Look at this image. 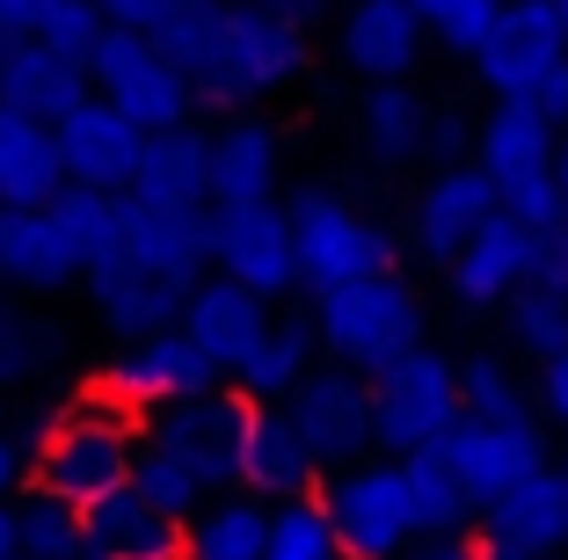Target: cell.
<instances>
[{"mask_svg": "<svg viewBox=\"0 0 568 560\" xmlns=\"http://www.w3.org/2000/svg\"><path fill=\"white\" fill-rule=\"evenodd\" d=\"M503 328H510L518 349H532L539 364L561 357L568 349V292L561 284H518V292L503 298Z\"/></svg>", "mask_w": 568, "mask_h": 560, "instance_id": "obj_35", "label": "cell"}, {"mask_svg": "<svg viewBox=\"0 0 568 560\" xmlns=\"http://www.w3.org/2000/svg\"><path fill=\"white\" fill-rule=\"evenodd\" d=\"M474 525H481V539L510 546V553L554 560L568 546V474L561 466H539L532 480H518L510 495H496Z\"/></svg>", "mask_w": 568, "mask_h": 560, "instance_id": "obj_19", "label": "cell"}, {"mask_svg": "<svg viewBox=\"0 0 568 560\" xmlns=\"http://www.w3.org/2000/svg\"><path fill=\"white\" fill-rule=\"evenodd\" d=\"M88 95H95V88H88V67H73V59L44 51L37 37H22V44L0 59V110H16V116L67 124Z\"/></svg>", "mask_w": 568, "mask_h": 560, "instance_id": "obj_23", "label": "cell"}, {"mask_svg": "<svg viewBox=\"0 0 568 560\" xmlns=\"http://www.w3.org/2000/svg\"><path fill=\"white\" fill-rule=\"evenodd\" d=\"M16 553L22 560H95V553H88L81 502L44 495V488H22L16 495Z\"/></svg>", "mask_w": 568, "mask_h": 560, "instance_id": "obj_33", "label": "cell"}, {"mask_svg": "<svg viewBox=\"0 0 568 560\" xmlns=\"http://www.w3.org/2000/svg\"><path fill=\"white\" fill-rule=\"evenodd\" d=\"M255 8H270V16H292V22H306L321 8V0H255Z\"/></svg>", "mask_w": 568, "mask_h": 560, "instance_id": "obj_50", "label": "cell"}, {"mask_svg": "<svg viewBox=\"0 0 568 560\" xmlns=\"http://www.w3.org/2000/svg\"><path fill=\"white\" fill-rule=\"evenodd\" d=\"M59 190H67V161H59L51 124L0 110V212H37V204H59Z\"/></svg>", "mask_w": 568, "mask_h": 560, "instance_id": "obj_26", "label": "cell"}, {"mask_svg": "<svg viewBox=\"0 0 568 560\" xmlns=\"http://www.w3.org/2000/svg\"><path fill=\"white\" fill-rule=\"evenodd\" d=\"M496 212L518 218V226H532V233H554L568 218V197H561V182H554V167H547V175L496 182Z\"/></svg>", "mask_w": 568, "mask_h": 560, "instance_id": "obj_41", "label": "cell"}, {"mask_svg": "<svg viewBox=\"0 0 568 560\" xmlns=\"http://www.w3.org/2000/svg\"><path fill=\"white\" fill-rule=\"evenodd\" d=\"M212 204H277V132L263 116H226L212 132Z\"/></svg>", "mask_w": 568, "mask_h": 560, "instance_id": "obj_27", "label": "cell"}, {"mask_svg": "<svg viewBox=\"0 0 568 560\" xmlns=\"http://www.w3.org/2000/svg\"><path fill=\"white\" fill-rule=\"evenodd\" d=\"M248 415L255 400H241L234 386H212V394H190V400H168L139 422V437L204 474L212 495H234L241 488V437H248Z\"/></svg>", "mask_w": 568, "mask_h": 560, "instance_id": "obj_7", "label": "cell"}, {"mask_svg": "<svg viewBox=\"0 0 568 560\" xmlns=\"http://www.w3.org/2000/svg\"><path fill=\"white\" fill-rule=\"evenodd\" d=\"M88 88H95V102H110L124 124H139V132H175V124H190V110H197L190 81L168 67V51L153 44L146 30H102V44L88 51Z\"/></svg>", "mask_w": 568, "mask_h": 560, "instance_id": "obj_4", "label": "cell"}, {"mask_svg": "<svg viewBox=\"0 0 568 560\" xmlns=\"http://www.w3.org/2000/svg\"><path fill=\"white\" fill-rule=\"evenodd\" d=\"M270 546V502L255 495H212L183 525V560H263Z\"/></svg>", "mask_w": 568, "mask_h": 560, "instance_id": "obj_30", "label": "cell"}, {"mask_svg": "<svg viewBox=\"0 0 568 560\" xmlns=\"http://www.w3.org/2000/svg\"><path fill=\"white\" fill-rule=\"evenodd\" d=\"M314 67V44H306V22L270 16L255 0H234L226 8V67H219V102L212 110H248L255 95H277L300 73Z\"/></svg>", "mask_w": 568, "mask_h": 560, "instance_id": "obj_8", "label": "cell"}, {"mask_svg": "<svg viewBox=\"0 0 568 560\" xmlns=\"http://www.w3.org/2000/svg\"><path fill=\"white\" fill-rule=\"evenodd\" d=\"M452 422H459V364L437 357L430 343L408 349L402 364H386L372 379V437H379L386 459H408V451L437 445Z\"/></svg>", "mask_w": 568, "mask_h": 560, "instance_id": "obj_6", "label": "cell"}, {"mask_svg": "<svg viewBox=\"0 0 568 560\" xmlns=\"http://www.w3.org/2000/svg\"><path fill=\"white\" fill-rule=\"evenodd\" d=\"M16 560H22V553H16Z\"/></svg>", "mask_w": 568, "mask_h": 560, "instance_id": "obj_55", "label": "cell"}, {"mask_svg": "<svg viewBox=\"0 0 568 560\" xmlns=\"http://www.w3.org/2000/svg\"><path fill=\"white\" fill-rule=\"evenodd\" d=\"M102 30H110V22H102L95 0H51L44 16H37V44L73 59V67H88V51L102 44Z\"/></svg>", "mask_w": 568, "mask_h": 560, "instance_id": "obj_40", "label": "cell"}, {"mask_svg": "<svg viewBox=\"0 0 568 560\" xmlns=\"http://www.w3.org/2000/svg\"><path fill=\"white\" fill-rule=\"evenodd\" d=\"M561 474H568V459H561Z\"/></svg>", "mask_w": 568, "mask_h": 560, "instance_id": "obj_54", "label": "cell"}, {"mask_svg": "<svg viewBox=\"0 0 568 560\" xmlns=\"http://www.w3.org/2000/svg\"><path fill=\"white\" fill-rule=\"evenodd\" d=\"M30 480V451L16 445V429L0 422V502H16V488Z\"/></svg>", "mask_w": 568, "mask_h": 560, "instance_id": "obj_47", "label": "cell"}, {"mask_svg": "<svg viewBox=\"0 0 568 560\" xmlns=\"http://www.w3.org/2000/svg\"><path fill=\"white\" fill-rule=\"evenodd\" d=\"M437 445H445V459H452V474H459L474 510H488L496 495H510L518 480H532L539 466H554L539 422H474V415H459Z\"/></svg>", "mask_w": 568, "mask_h": 560, "instance_id": "obj_12", "label": "cell"}, {"mask_svg": "<svg viewBox=\"0 0 568 560\" xmlns=\"http://www.w3.org/2000/svg\"><path fill=\"white\" fill-rule=\"evenodd\" d=\"M474 139H481V124H467L459 110H430L423 161H437V167H467V161H474Z\"/></svg>", "mask_w": 568, "mask_h": 560, "instance_id": "obj_42", "label": "cell"}, {"mask_svg": "<svg viewBox=\"0 0 568 560\" xmlns=\"http://www.w3.org/2000/svg\"><path fill=\"white\" fill-rule=\"evenodd\" d=\"M481 560H532V553H510V546H496V539H481Z\"/></svg>", "mask_w": 568, "mask_h": 560, "instance_id": "obj_53", "label": "cell"}, {"mask_svg": "<svg viewBox=\"0 0 568 560\" xmlns=\"http://www.w3.org/2000/svg\"><path fill=\"white\" fill-rule=\"evenodd\" d=\"M416 8V22H423V37H437L445 51H481V37L496 30V16L510 8V0H408Z\"/></svg>", "mask_w": 568, "mask_h": 560, "instance_id": "obj_39", "label": "cell"}, {"mask_svg": "<svg viewBox=\"0 0 568 560\" xmlns=\"http://www.w3.org/2000/svg\"><path fill=\"white\" fill-rule=\"evenodd\" d=\"M554 124L532 110V95H503L496 110H488L481 139H474V167H481L488 182H518V175H547L554 167Z\"/></svg>", "mask_w": 568, "mask_h": 560, "instance_id": "obj_28", "label": "cell"}, {"mask_svg": "<svg viewBox=\"0 0 568 560\" xmlns=\"http://www.w3.org/2000/svg\"><path fill=\"white\" fill-rule=\"evenodd\" d=\"M561 59H568V30L554 16V0H510L496 16V30L481 37V51H474V73L503 102V95H532Z\"/></svg>", "mask_w": 568, "mask_h": 560, "instance_id": "obj_13", "label": "cell"}, {"mask_svg": "<svg viewBox=\"0 0 568 560\" xmlns=\"http://www.w3.org/2000/svg\"><path fill=\"white\" fill-rule=\"evenodd\" d=\"M95 8H102V22H110V30H153L168 0H95Z\"/></svg>", "mask_w": 568, "mask_h": 560, "instance_id": "obj_45", "label": "cell"}, {"mask_svg": "<svg viewBox=\"0 0 568 560\" xmlns=\"http://www.w3.org/2000/svg\"><path fill=\"white\" fill-rule=\"evenodd\" d=\"M146 212H175V218H204L212 212V132L204 124H175V132H146L139 175L124 190Z\"/></svg>", "mask_w": 568, "mask_h": 560, "instance_id": "obj_15", "label": "cell"}, {"mask_svg": "<svg viewBox=\"0 0 568 560\" xmlns=\"http://www.w3.org/2000/svg\"><path fill=\"white\" fill-rule=\"evenodd\" d=\"M539 408H547L554 422H568V349L539 364Z\"/></svg>", "mask_w": 568, "mask_h": 560, "instance_id": "obj_46", "label": "cell"}, {"mask_svg": "<svg viewBox=\"0 0 568 560\" xmlns=\"http://www.w3.org/2000/svg\"><path fill=\"white\" fill-rule=\"evenodd\" d=\"M459 415H474V422H532V394L510 379L503 357H467L459 364Z\"/></svg>", "mask_w": 568, "mask_h": 560, "instance_id": "obj_38", "label": "cell"}, {"mask_svg": "<svg viewBox=\"0 0 568 560\" xmlns=\"http://www.w3.org/2000/svg\"><path fill=\"white\" fill-rule=\"evenodd\" d=\"M212 386H226V379L204 364V349L190 343L183 328H168V335H153V343L118 349V357L102 364L95 394H110L118 408H132L139 422H146L153 408H168V400H190V394H212Z\"/></svg>", "mask_w": 568, "mask_h": 560, "instance_id": "obj_11", "label": "cell"}, {"mask_svg": "<svg viewBox=\"0 0 568 560\" xmlns=\"http://www.w3.org/2000/svg\"><path fill=\"white\" fill-rule=\"evenodd\" d=\"M532 284H561V292H568V218L547 233V263H539V277H532Z\"/></svg>", "mask_w": 568, "mask_h": 560, "instance_id": "obj_49", "label": "cell"}, {"mask_svg": "<svg viewBox=\"0 0 568 560\" xmlns=\"http://www.w3.org/2000/svg\"><path fill=\"white\" fill-rule=\"evenodd\" d=\"M132 459H139V415L88 386L81 400H67V408L51 415L44 451L30 459V488L67 495V502L88 510L102 495L132 488Z\"/></svg>", "mask_w": 568, "mask_h": 560, "instance_id": "obj_1", "label": "cell"}, {"mask_svg": "<svg viewBox=\"0 0 568 560\" xmlns=\"http://www.w3.org/2000/svg\"><path fill=\"white\" fill-rule=\"evenodd\" d=\"M539 263H547V233H532V226L496 212L459 255H452V292L467 298V306H503L518 284L539 277Z\"/></svg>", "mask_w": 568, "mask_h": 560, "instance_id": "obj_18", "label": "cell"}, {"mask_svg": "<svg viewBox=\"0 0 568 560\" xmlns=\"http://www.w3.org/2000/svg\"><path fill=\"white\" fill-rule=\"evenodd\" d=\"M226 8L234 0H168L153 22V44L168 51V67L190 81L197 102H219V67H226Z\"/></svg>", "mask_w": 568, "mask_h": 560, "instance_id": "obj_24", "label": "cell"}, {"mask_svg": "<svg viewBox=\"0 0 568 560\" xmlns=\"http://www.w3.org/2000/svg\"><path fill=\"white\" fill-rule=\"evenodd\" d=\"M132 488L146 495L161 517H175V525H190V517L212 502V488H204V474H190L175 451H161V445H146L139 437V459H132Z\"/></svg>", "mask_w": 568, "mask_h": 560, "instance_id": "obj_36", "label": "cell"}, {"mask_svg": "<svg viewBox=\"0 0 568 560\" xmlns=\"http://www.w3.org/2000/svg\"><path fill=\"white\" fill-rule=\"evenodd\" d=\"M416 59H423V22L408 0H351V16H343V67L379 88V81H408Z\"/></svg>", "mask_w": 568, "mask_h": 560, "instance_id": "obj_22", "label": "cell"}, {"mask_svg": "<svg viewBox=\"0 0 568 560\" xmlns=\"http://www.w3.org/2000/svg\"><path fill=\"white\" fill-rule=\"evenodd\" d=\"M496 218V182L481 175V167H437L430 190L416 197V247L430 255V263L452 269V255L474 241V233Z\"/></svg>", "mask_w": 568, "mask_h": 560, "instance_id": "obj_20", "label": "cell"}, {"mask_svg": "<svg viewBox=\"0 0 568 560\" xmlns=\"http://www.w3.org/2000/svg\"><path fill=\"white\" fill-rule=\"evenodd\" d=\"M263 560H343L335 525H328V510H321V495L270 502V546H263Z\"/></svg>", "mask_w": 568, "mask_h": 560, "instance_id": "obj_37", "label": "cell"}, {"mask_svg": "<svg viewBox=\"0 0 568 560\" xmlns=\"http://www.w3.org/2000/svg\"><path fill=\"white\" fill-rule=\"evenodd\" d=\"M284 212H292V247H300L306 292H335V284H357V277H386V269H402V247H394V233L372 226V218L357 212V204H343L335 190H300Z\"/></svg>", "mask_w": 568, "mask_h": 560, "instance_id": "obj_3", "label": "cell"}, {"mask_svg": "<svg viewBox=\"0 0 568 560\" xmlns=\"http://www.w3.org/2000/svg\"><path fill=\"white\" fill-rule=\"evenodd\" d=\"M314 335L328 364H343L357 379H379L386 364L423 349V298L402 269L335 284V292H314Z\"/></svg>", "mask_w": 568, "mask_h": 560, "instance_id": "obj_2", "label": "cell"}, {"mask_svg": "<svg viewBox=\"0 0 568 560\" xmlns=\"http://www.w3.org/2000/svg\"><path fill=\"white\" fill-rule=\"evenodd\" d=\"M402 488H408V517H416V539H445V531H474V502L452 474L445 445H423L402 459Z\"/></svg>", "mask_w": 568, "mask_h": 560, "instance_id": "obj_31", "label": "cell"}, {"mask_svg": "<svg viewBox=\"0 0 568 560\" xmlns=\"http://www.w3.org/2000/svg\"><path fill=\"white\" fill-rule=\"evenodd\" d=\"M212 269L248 284L255 298L300 292V247H292V212L284 204H212Z\"/></svg>", "mask_w": 568, "mask_h": 560, "instance_id": "obj_10", "label": "cell"}, {"mask_svg": "<svg viewBox=\"0 0 568 560\" xmlns=\"http://www.w3.org/2000/svg\"><path fill=\"white\" fill-rule=\"evenodd\" d=\"M423 132H430V102H423L416 81H379L365 95V146H372V161H386V167L423 161Z\"/></svg>", "mask_w": 568, "mask_h": 560, "instance_id": "obj_32", "label": "cell"}, {"mask_svg": "<svg viewBox=\"0 0 568 560\" xmlns=\"http://www.w3.org/2000/svg\"><path fill=\"white\" fill-rule=\"evenodd\" d=\"M532 110H539V116H547L554 132H568V59H561V67H554V73H547V81H539V88H532Z\"/></svg>", "mask_w": 568, "mask_h": 560, "instance_id": "obj_44", "label": "cell"}, {"mask_svg": "<svg viewBox=\"0 0 568 560\" xmlns=\"http://www.w3.org/2000/svg\"><path fill=\"white\" fill-rule=\"evenodd\" d=\"M51 0H0V37H37V16Z\"/></svg>", "mask_w": 568, "mask_h": 560, "instance_id": "obj_48", "label": "cell"}, {"mask_svg": "<svg viewBox=\"0 0 568 560\" xmlns=\"http://www.w3.org/2000/svg\"><path fill=\"white\" fill-rule=\"evenodd\" d=\"M0 560H16V502H0Z\"/></svg>", "mask_w": 568, "mask_h": 560, "instance_id": "obj_51", "label": "cell"}, {"mask_svg": "<svg viewBox=\"0 0 568 560\" xmlns=\"http://www.w3.org/2000/svg\"><path fill=\"white\" fill-rule=\"evenodd\" d=\"M270 298H255L248 284H234V277H204L197 292H190V306H183V335L204 349V364H212L219 379H234L241 364L263 349V335H270Z\"/></svg>", "mask_w": 568, "mask_h": 560, "instance_id": "obj_16", "label": "cell"}, {"mask_svg": "<svg viewBox=\"0 0 568 560\" xmlns=\"http://www.w3.org/2000/svg\"><path fill=\"white\" fill-rule=\"evenodd\" d=\"M314 357H321L314 314H284V320H270L263 349H255V357L241 364L226 386H234L241 400H255V408H284V400L300 394V379L314 371Z\"/></svg>", "mask_w": 568, "mask_h": 560, "instance_id": "obj_29", "label": "cell"}, {"mask_svg": "<svg viewBox=\"0 0 568 560\" xmlns=\"http://www.w3.org/2000/svg\"><path fill=\"white\" fill-rule=\"evenodd\" d=\"M51 139H59V161H67V190H102V197H124L132 175H139V153H146V132L124 124L95 95L67 124H51Z\"/></svg>", "mask_w": 568, "mask_h": 560, "instance_id": "obj_14", "label": "cell"}, {"mask_svg": "<svg viewBox=\"0 0 568 560\" xmlns=\"http://www.w3.org/2000/svg\"><path fill=\"white\" fill-rule=\"evenodd\" d=\"M0 284L8 292H67L81 284V241L59 218V204H37V212H0Z\"/></svg>", "mask_w": 568, "mask_h": 560, "instance_id": "obj_17", "label": "cell"}, {"mask_svg": "<svg viewBox=\"0 0 568 560\" xmlns=\"http://www.w3.org/2000/svg\"><path fill=\"white\" fill-rule=\"evenodd\" d=\"M59 349H67V328H59V320L30 314V306H16V298H0V394L30 386Z\"/></svg>", "mask_w": 568, "mask_h": 560, "instance_id": "obj_34", "label": "cell"}, {"mask_svg": "<svg viewBox=\"0 0 568 560\" xmlns=\"http://www.w3.org/2000/svg\"><path fill=\"white\" fill-rule=\"evenodd\" d=\"M88 553L95 560H183V525L161 517L139 488H118L88 502Z\"/></svg>", "mask_w": 568, "mask_h": 560, "instance_id": "obj_25", "label": "cell"}, {"mask_svg": "<svg viewBox=\"0 0 568 560\" xmlns=\"http://www.w3.org/2000/svg\"><path fill=\"white\" fill-rule=\"evenodd\" d=\"M554 182H561V197H568V132L554 139Z\"/></svg>", "mask_w": 568, "mask_h": 560, "instance_id": "obj_52", "label": "cell"}, {"mask_svg": "<svg viewBox=\"0 0 568 560\" xmlns=\"http://www.w3.org/2000/svg\"><path fill=\"white\" fill-rule=\"evenodd\" d=\"M402 560H481V531H445V539H416Z\"/></svg>", "mask_w": 568, "mask_h": 560, "instance_id": "obj_43", "label": "cell"}, {"mask_svg": "<svg viewBox=\"0 0 568 560\" xmlns=\"http://www.w3.org/2000/svg\"><path fill=\"white\" fill-rule=\"evenodd\" d=\"M241 495L255 502H300V495H321V466L314 451L300 445V429L284 408H255L248 437H241Z\"/></svg>", "mask_w": 568, "mask_h": 560, "instance_id": "obj_21", "label": "cell"}, {"mask_svg": "<svg viewBox=\"0 0 568 560\" xmlns=\"http://www.w3.org/2000/svg\"><path fill=\"white\" fill-rule=\"evenodd\" d=\"M321 510L335 525L343 560H402L416 546L402 459H365V466H343V474H321Z\"/></svg>", "mask_w": 568, "mask_h": 560, "instance_id": "obj_5", "label": "cell"}, {"mask_svg": "<svg viewBox=\"0 0 568 560\" xmlns=\"http://www.w3.org/2000/svg\"><path fill=\"white\" fill-rule=\"evenodd\" d=\"M292 429H300V445L314 451L321 474H343V466H365L379 451L372 437V379L343 371V364H314L300 379V394L284 400Z\"/></svg>", "mask_w": 568, "mask_h": 560, "instance_id": "obj_9", "label": "cell"}]
</instances>
